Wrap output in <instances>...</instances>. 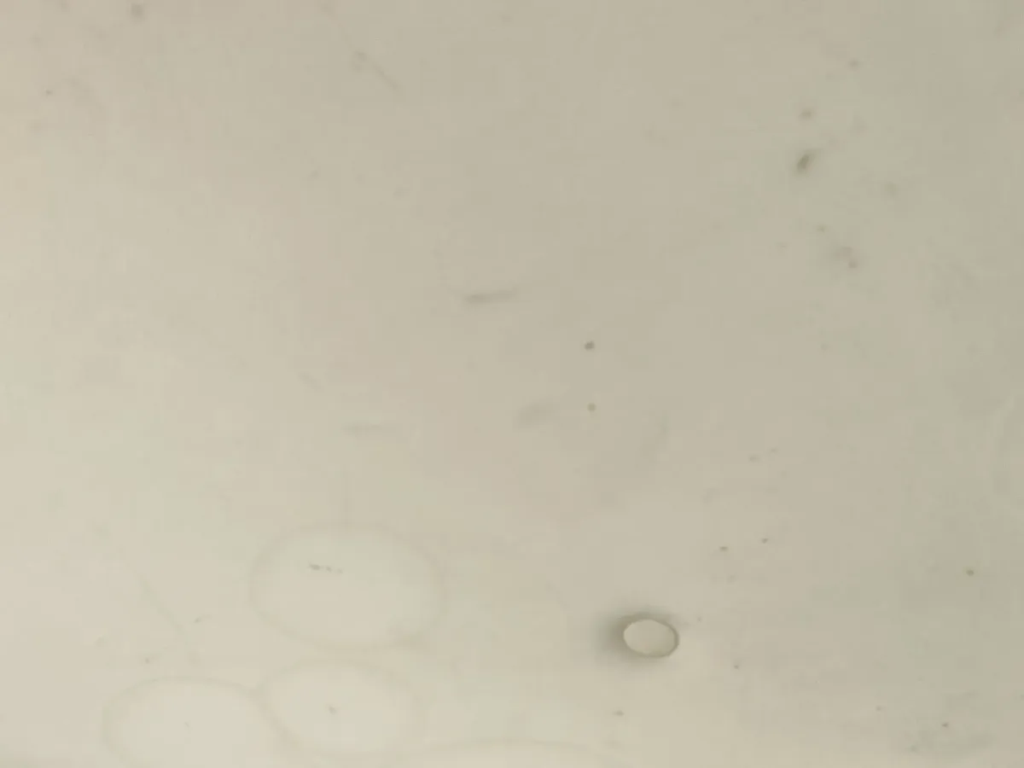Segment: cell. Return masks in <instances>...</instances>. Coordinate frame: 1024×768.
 <instances>
[{
  "label": "cell",
  "mask_w": 1024,
  "mask_h": 768,
  "mask_svg": "<svg viewBox=\"0 0 1024 768\" xmlns=\"http://www.w3.org/2000/svg\"><path fill=\"white\" fill-rule=\"evenodd\" d=\"M621 641L631 657L654 661L670 656L677 649L679 635L666 619L640 612L624 624Z\"/></svg>",
  "instance_id": "cell-1"
}]
</instances>
